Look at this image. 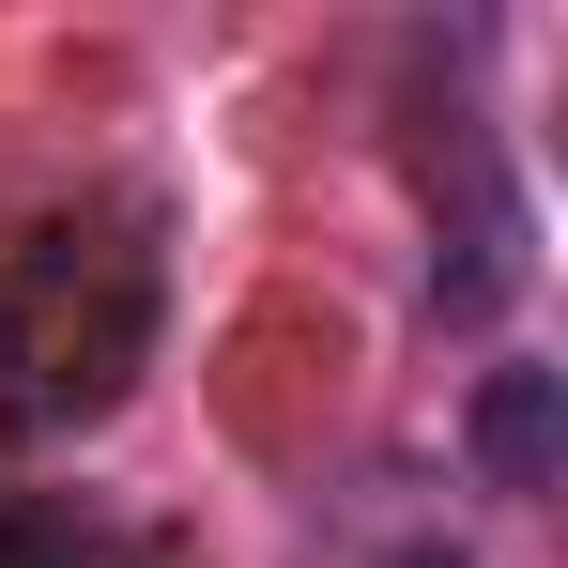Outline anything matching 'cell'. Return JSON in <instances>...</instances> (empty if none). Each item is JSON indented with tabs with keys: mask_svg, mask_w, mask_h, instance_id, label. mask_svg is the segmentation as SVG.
<instances>
[{
	"mask_svg": "<svg viewBox=\"0 0 568 568\" xmlns=\"http://www.w3.org/2000/svg\"><path fill=\"white\" fill-rule=\"evenodd\" d=\"M139 369H154V246L108 215H31L0 246V430L62 446L123 415Z\"/></svg>",
	"mask_w": 568,
	"mask_h": 568,
	"instance_id": "6da1fadb",
	"label": "cell"
},
{
	"mask_svg": "<svg viewBox=\"0 0 568 568\" xmlns=\"http://www.w3.org/2000/svg\"><path fill=\"white\" fill-rule=\"evenodd\" d=\"M507 292H523V185L476 170V185H462V231L430 246V307H446V323H491Z\"/></svg>",
	"mask_w": 568,
	"mask_h": 568,
	"instance_id": "3957f363",
	"label": "cell"
},
{
	"mask_svg": "<svg viewBox=\"0 0 568 568\" xmlns=\"http://www.w3.org/2000/svg\"><path fill=\"white\" fill-rule=\"evenodd\" d=\"M384 568H462V554H446V538H415V554H384Z\"/></svg>",
	"mask_w": 568,
	"mask_h": 568,
	"instance_id": "5b68a950",
	"label": "cell"
},
{
	"mask_svg": "<svg viewBox=\"0 0 568 568\" xmlns=\"http://www.w3.org/2000/svg\"><path fill=\"white\" fill-rule=\"evenodd\" d=\"M0 568H139L108 523H78L62 491H0Z\"/></svg>",
	"mask_w": 568,
	"mask_h": 568,
	"instance_id": "277c9868",
	"label": "cell"
},
{
	"mask_svg": "<svg viewBox=\"0 0 568 568\" xmlns=\"http://www.w3.org/2000/svg\"><path fill=\"white\" fill-rule=\"evenodd\" d=\"M462 446H476V491H554V462H568V384L554 369H491L476 384V415H462Z\"/></svg>",
	"mask_w": 568,
	"mask_h": 568,
	"instance_id": "7a4b0ae2",
	"label": "cell"
}]
</instances>
